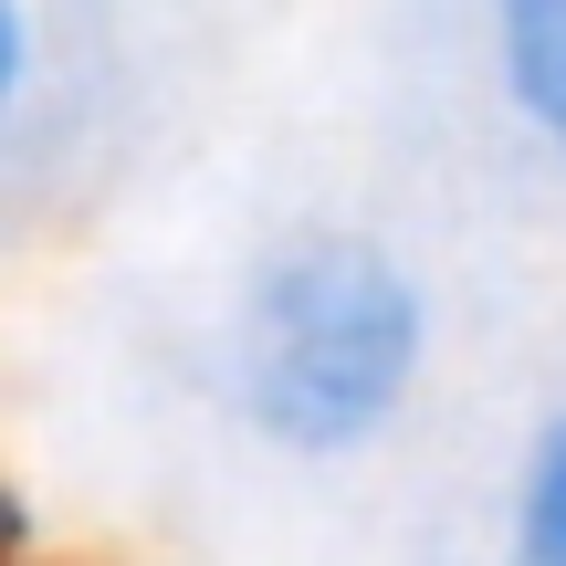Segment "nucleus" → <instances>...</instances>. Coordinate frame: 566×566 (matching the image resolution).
I'll use <instances>...</instances> for the list:
<instances>
[{
  "label": "nucleus",
  "mask_w": 566,
  "mask_h": 566,
  "mask_svg": "<svg viewBox=\"0 0 566 566\" xmlns=\"http://www.w3.org/2000/svg\"><path fill=\"white\" fill-rule=\"evenodd\" d=\"M430 283L367 221H283L221 294V409L252 451L336 472L399 441L430 388Z\"/></svg>",
  "instance_id": "obj_1"
},
{
  "label": "nucleus",
  "mask_w": 566,
  "mask_h": 566,
  "mask_svg": "<svg viewBox=\"0 0 566 566\" xmlns=\"http://www.w3.org/2000/svg\"><path fill=\"white\" fill-rule=\"evenodd\" d=\"M483 74L514 137L566 179V0H504L483 21Z\"/></svg>",
  "instance_id": "obj_2"
},
{
  "label": "nucleus",
  "mask_w": 566,
  "mask_h": 566,
  "mask_svg": "<svg viewBox=\"0 0 566 566\" xmlns=\"http://www.w3.org/2000/svg\"><path fill=\"white\" fill-rule=\"evenodd\" d=\"M493 535H504V566H566V399L535 409V430L514 441Z\"/></svg>",
  "instance_id": "obj_3"
},
{
  "label": "nucleus",
  "mask_w": 566,
  "mask_h": 566,
  "mask_svg": "<svg viewBox=\"0 0 566 566\" xmlns=\"http://www.w3.org/2000/svg\"><path fill=\"white\" fill-rule=\"evenodd\" d=\"M42 42H53V21L21 11V0H0V147H11L21 105H32V84H42Z\"/></svg>",
  "instance_id": "obj_4"
}]
</instances>
